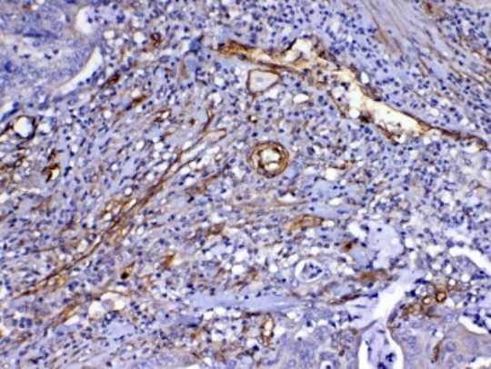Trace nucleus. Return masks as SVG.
Instances as JSON below:
<instances>
[{
  "label": "nucleus",
  "mask_w": 491,
  "mask_h": 369,
  "mask_svg": "<svg viewBox=\"0 0 491 369\" xmlns=\"http://www.w3.org/2000/svg\"><path fill=\"white\" fill-rule=\"evenodd\" d=\"M250 162H252L256 172L266 175V177H276L286 169L288 152L276 142L260 144L253 149Z\"/></svg>",
  "instance_id": "f257e3e1"
}]
</instances>
